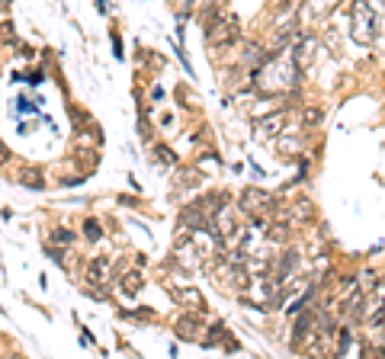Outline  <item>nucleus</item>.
Returning <instances> with one entry per match:
<instances>
[{
    "mask_svg": "<svg viewBox=\"0 0 385 359\" xmlns=\"http://www.w3.org/2000/svg\"><path fill=\"white\" fill-rule=\"evenodd\" d=\"M331 7H337V0H312L308 4V13H321V16H328L331 13Z\"/></svg>",
    "mask_w": 385,
    "mask_h": 359,
    "instance_id": "obj_20",
    "label": "nucleus"
},
{
    "mask_svg": "<svg viewBox=\"0 0 385 359\" xmlns=\"http://www.w3.org/2000/svg\"><path fill=\"white\" fill-rule=\"evenodd\" d=\"M212 221H209V215L203 212V206H183L180 208V218H177V228L183 231V235H193V231H199V228H209Z\"/></svg>",
    "mask_w": 385,
    "mask_h": 359,
    "instance_id": "obj_4",
    "label": "nucleus"
},
{
    "mask_svg": "<svg viewBox=\"0 0 385 359\" xmlns=\"http://www.w3.org/2000/svg\"><path fill=\"white\" fill-rule=\"evenodd\" d=\"M222 337H225V327H222V324H215V327H212V334H209V337L203 340V346H215Z\"/></svg>",
    "mask_w": 385,
    "mask_h": 359,
    "instance_id": "obj_22",
    "label": "nucleus"
},
{
    "mask_svg": "<svg viewBox=\"0 0 385 359\" xmlns=\"http://www.w3.org/2000/svg\"><path fill=\"white\" fill-rule=\"evenodd\" d=\"M283 125H286V112L276 110V112H270L266 119H257V125H254V135H257L260 141L280 139V135H283Z\"/></svg>",
    "mask_w": 385,
    "mask_h": 359,
    "instance_id": "obj_5",
    "label": "nucleus"
},
{
    "mask_svg": "<svg viewBox=\"0 0 385 359\" xmlns=\"http://www.w3.org/2000/svg\"><path fill=\"white\" fill-rule=\"evenodd\" d=\"M16 106H20V110H23V112H32V103H29V100H26V97H20V103H16Z\"/></svg>",
    "mask_w": 385,
    "mask_h": 359,
    "instance_id": "obj_26",
    "label": "nucleus"
},
{
    "mask_svg": "<svg viewBox=\"0 0 385 359\" xmlns=\"http://www.w3.org/2000/svg\"><path fill=\"white\" fill-rule=\"evenodd\" d=\"M0 39H13V23H0Z\"/></svg>",
    "mask_w": 385,
    "mask_h": 359,
    "instance_id": "obj_25",
    "label": "nucleus"
},
{
    "mask_svg": "<svg viewBox=\"0 0 385 359\" xmlns=\"http://www.w3.org/2000/svg\"><path fill=\"white\" fill-rule=\"evenodd\" d=\"M376 286H379V279H376V273H372V269L360 273V289H363V292H372Z\"/></svg>",
    "mask_w": 385,
    "mask_h": 359,
    "instance_id": "obj_21",
    "label": "nucleus"
},
{
    "mask_svg": "<svg viewBox=\"0 0 385 359\" xmlns=\"http://www.w3.org/2000/svg\"><path fill=\"white\" fill-rule=\"evenodd\" d=\"M7 4H10V0H0V7H7Z\"/></svg>",
    "mask_w": 385,
    "mask_h": 359,
    "instance_id": "obj_28",
    "label": "nucleus"
},
{
    "mask_svg": "<svg viewBox=\"0 0 385 359\" xmlns=\"http://www.w3.org/2000/svg\"><path fill=\"white\" fill-rule=\"evenodd\" d=\"M119 289L126 292L129 298H135L141 289H145V279H141V273H138V269H129V273H122V279H119Z\"/></svg>",
    "mask_w": 385,
    "mask_h": 359,
    "instance_id": "obj_12",
    "label": "nucleus"
},
{
    "mask_svg": "<svg viewBox=\"0 0 385 359\" xmlns=\"http://www.w3.org/2000/svg\"><path fill=\"white\" fill-rule=\"evenodd\" d=\"M87 279H90L87 286L106 289V286L112 283V260H109V257H93V260L87 263Z\"/></svg>",
    "mask_w": 385,
    "mask_h": 359,
    "instance_id": "obj_6",
    "label": "nucleus"
},
{
    "mask_svg": "<svg viewBox=\"0 0 385 359\" xmlns=\"http://www.w3.org/2000/svg\"><path fill=\"white\" fill-rule=\"evenodd\" d=\"M20 183H23V187H29V189H42L45 187V180H42V173H39V170H23Z\"/></svg>",
    "mask_w": 385,
    "mask_h": 359,
    "instance_id": "obj_17",
    "label": "nucleus"
},
{
    "mask_svg": "<svg viewBox=\"0 0 385 359\" xmlns=\"http://www.w3.org/2000/svg\"><path fill=\"white\" fill-rule=\"evenodd\" d=\"M206 39L212 49H231L238 42V20L235 16H212L206 23Z\"/></svg>",
    "mask_w": 385,
    "mask_h": 359,
    "instance_id": "obj_3",
    "label": "nucleus"
},
{
    "mask_svg": "<svg viewBox=\"0 0 385 359\" xmlns=\"http://www.w3.org/2000/svg\"><path fill=\"white\" fill-rule=\"evenodd\" d=\"M170 295H174L177 302L183 305V308H196L199 314H203V311H206V298L199 295L196 289H189V286H186V289H174V292H170Z\"/></svg>",
    "mask_w": 385,
    "mask_h": 359,
    "instance_id": "obj_10",
    "label": "nucleus"
},
{
    "mask_svg": "<svg viewBox=\"0 0 385 359\" xmlns=\"http://www.w3.org/2000/svg\"><path fill=\"white\" fill-rule=\"evenodd\" d=\"M266 237L273 244H286L289 241V225L286 221H266Z\"/></svg>",
    "mask_w": 385,
    "mask_h": 359,
    "instance_id": "obj_14",
    "label": "nucleus"
},
{
    "mask_svg": "<svg viewBox=\"0 0 385 359\" xmlns=\"http://www.w3.org/2000/svg\"><path fill=\"white\" fill-rule=\"evenodd\" d=\"M238 208L247 215V218L257 225V228H266V218L276 212V199L266 189H257V187H247L244 193H241V202H238Z\"/></svg>",
    "mask_w": 385,
    "mask_h": 359,
    "instance_id": "obj_2",
    "label": "nucleus"
},
{
    "mask_svg": "<svg viewBox=\"0 0 385 359\" xmlns=\"http://www.w3.org/2000/svg\"><path fill=\"white\" fill-rule=\"evenodd\" d=\"M315 49H318L315 35H299V39H295V45H292V58H295V64H299L302 71L312 68V61H315Z\"/></svg>",
    "mask_w": 385,
    "mask_h": 359,
    "instance_id": "obj_7",
    "label": "nucleus"
},
{
    "mask_svg": "<svg viewBox=\"0 0 385 359\" xmlns=\"http://www.w3.org/2000/svg\"><path fill=\"white\" fill-rule=\"evenodd\" d=\"M321 119H324L321 106H305V110H302V125H305V129H318Z\"/></svg>",
    "mask_w": 385,
    "mask_h": 359,
    "instance_id": "obj_16",
    "label": "nucleus"
},
{
    "mask_svg": "<svg viewBox=\"0 0 385 359\" xmlns=\"http://www.w3.org/2000/svg\"><path fill=\"white\" fill-rule=\"evenodd\" d=\"M199 260H203V254L196 250L193 237H180V241H177V254H174V263H177V266L193 269V266H199Z\"/></svg>",
    "mask_w": 385,
    "mask_h": 359,
    "instance_id": "obj_8",
    "label": "nucleus"
},
{
    "mask_svg": "<svg viewBox=\"0 0 385 359\" xmlns=\"http://www.w3.org/2000/svg\"><path fill=\"white\" fill-rule=\"evenodd\" d=\"M49 257H52V260L58 263V266H64V263H68V257H64L61 244H52V247H49Z\"/></svg>",
    "mask_w": 385,
    "mask_h": 359,
    "instance_id": "obj_23",
    "label": "nucleus"
},
{
    "mask_svg": "<svg viewBox=\"0 0 385 359\" xmlns=\"http://www.w3.org/2000/svg\"><path fill=\"white\" fill-rule=\"evenodd\" d=\"M379 35V16L372 0H350V39L357 45H372Z\"/></svg>",
    "mask_w": 385,
    "mask_h": 359,
    "instance_id": "obj_1",
    "label": "nucleus"
},
{
    "mask_svg": "<svg viewBox=\"0 0 385 359\" xmlns=\"http://www.w3.org/2000/svg\"><path fill=\"white\" fill-rule=\"evenodd\" d=\"M7 158H10V154H7V148L0 145V164H4V160H7Z\"/></svg>",
    "mask_w": 385,
    "mask_h": 359,
    "instance_id": "obj_27",
    "label": "nucleus"
},
{
    "mask_svg": "<svg viewBox=\"0 0 385 359\" xmlns=\"http://www.w3.org/2000/svg\"><path fill=\"white\" fill-rule=\"evenodd\" d=\"M196 331H199L196 318H189V314H186V318L177 321V337H180V340H193V337H196Z\"/></svg>",
    "mask_w": 385,
    "mask_h": 359,
    "instance_id": "obj_15",
    "label": "nucleus"
},
{
    "mask_svg": "<svg viewBox=\"0 0 385 359\" xmlns=\"http://www.w3.org/2000/svg\"><path fill=\"white\" fill-rule=\"evenodd\" d=\"M302 0H280L273 7V16H276V26H286V23L295 20V13H299Z\"/></svg>",
    "mask_w": 385,
    "mask_h": 359,
    "instance_id": "obj_11",
    "label": "nucleus"
},
{
    "mask_svg": "<svg viewBox=\"0 0 385 359\" xmlns=\"http://www.w3.org/2000/svg\"><path fill=\"white\" fill-rule=\"evenodd\" d=\"M318 324V311H299V318H295V327H292V346H305V340L312 337V327Z\"/></svg>",
    "mask_w": 385,
    "mask_h": 359,
    "instance_id": "obj_9",
    "label": "nucleus"
},
{
    "mask_svg": "<svg viewBox=\"0 0 385 359\" xmlns=\"http://www.w3.org/2000/svg\"><path fill=\"white\" fill-rule=\"evenodd\" d=\"M81 228H84V237H87L90 244H97L100 237H103V228H100V221H97V218H87L84 225H81Z\"/></svg>",
    "mask_w": 385,
    "mask_h": 359,
    "instance_id": "obj_18",
    "label": "nucleus"
},
{
    "mask_svg": "<svg viewBox=\"0 0 385 359\" xmlns=\"http://www.w3.org/2000/svg\"><path fill=\"white\" fill-rule=\"evenodd\" d=\"M295 263H299V254H295V250H286V254L280 257V266H276V279H280L283 286H286V279L292 276Z\"/></svg>",
    "mask_w": 385,
    "mask_h": 359,
    "instance_id": "obj_13",
    "label": "nucleus"
},
{
    "mask_svg": "<svg viewBox=\"0 0 385 359\" xmlns=\"http://www.w3.org/2000/svg\"><path fill=\"white\" fill-rule=\"evenodd\" d=\"M158 158H161L164 164H177V158L170 154V148H158Z\"/></svg>",
    "mask_w": 385,
    "mask_h": 359,
    "instance_id": "obj_24",
    "label": "nucleus"
},
{
    "mask_svg": "<svg viewBox=\"0 0 385 359\" xmlns=\"http://www.w3.org/2000/svg\"><path fill=\"white\" fill-rule=\"evenodd\" d=\"M52 244L71 247V244H74V231H68V228H52Z\"/></svg>",
    "mask_w": 385,
    "mask_h": 359,
    "instance_id": "obj_19",
    "label": "nucleus"
}]
</instances>
